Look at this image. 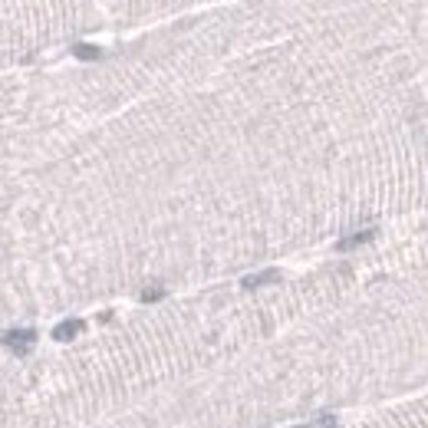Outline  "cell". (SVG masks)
Masks as SVG:
<instances>
[{"instance_id": "obj_1", "label": "cell", "mask_w": 428, "mask_h": 428, "mask_svg": "<svg viewBox=\"0 0 428 428\" xmlns=\"http://www.w3.org/2000/svg\"><path fill=\"white\" fill-rule=\"evenodd\" d=\"M3 346H7L10 353H17V356H26L33 346H37V329H30V327L7 329V333H3Z\"/></svg>"}, {"instance_id": "obj_2", "label": "cell", "mask_w": 428, "mask_h": 428, "mask_svg": "<svg viewBox=\"0 0 428 428\" xmlns=\"http://www.w3.org/2000/svg\"><path fill=\"white\" fill-rule=\"evenodd\" d=\"M376 227H363V231H353V234H349V238H343L340 244H336V251H356V247H363V244H369V240H376Z\"/></svg>"}, {"instance_id": "obj_3", "label": "cell", "mask_w": 428, "mask_h": 428, "mask_svg": "<svg viewBox=\"0 0 428 428\" xmlns=\"http://www.w3.org/2000/svg\"><path fill=\"white\" fill-rule=\"evenodd\" d=\"M83 329H86V323H83V320H63V323H60V327L53 329V340H56V343L76 340V336H79V333H83Z\"/></svg>"}, {"instance_id": "obj_4", "label": "cell", "mask_w": 428, "mask_h": 428, "mask_svg": "<svg viewBox=\"0 0 428 428\" xmlns=\"http://www.w3.org/2000/svg\"><path fill=\"white\" fill-rule=\"evenodd\" d=\"M277 280H280V270H261V274L244 277V287H247V290H257V287H267V283H277Z\"/></svg>"}, {"instance_id": "obj_5", "label": "cell", "mask_w": 428, "mask_h": 428, "mask_svg": "<svg viewBox=\"0 0 428 428\" xmlns=\"http://www.w3.org/2000/svg\"><path fill=\"white\" fill-rule=\"evenodd\" d=\"M336 425V415H316L313 422H306V425H293V428H333Z\"/></svg>"}, {"instance_id": "obj_6", "label": "cell", "mask_w": 428, "mask_h": 428, "mask_svg": "<svg viewBox=\"0 0 428 428\" xmlns=\"http://www.w3.org/2000/svg\"><path fill=\"white\" fill-rule=\"evenodd\" d=\"M76 56H79V60H99L102 56V50H96V47H76Z\"/></svg>"}, {"instance_id": "obj_7", "label": "cell", "mask_w": 428, "mask_h": 428, "mask_svg": "<svg viewBox=\"0 0 428 428\" xmlns=\"http://www.w3.org/2000/svg\"><path fill=\"white\" fill-rule=\"evenodd\" d=\"M162 297H165V287H155V290H145V293H142L145 303H155V300H162Z\"/></svg>"}]
</instances>
